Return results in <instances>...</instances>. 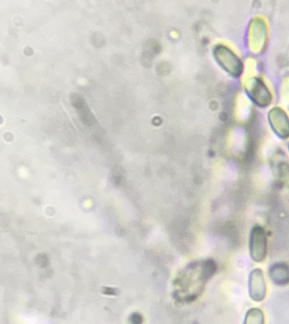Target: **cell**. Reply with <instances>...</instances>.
Masks as SVG:
<instances>
[{
  "instance_id": "obj_3",
  "label": "cell",
  "mask_w": 289,
  "mask_h": 324,
  "mask_svg": "<svg viewBox=\"0 0 289 324\" xmlns=\"http://www.w3.org/2000/svg\"><path fill=\"white\" fill-rule=\"evenodd\" d=\"M244 324H264V316L261 310L252 308L248 312Z\"/></svg>"
},
{
  "instance_id": "obj_1",
  "label": "cell",
  "mask_w": 289,
  "mask_h": 324,
  "mask_svg": "<svg viewBox=\"0 0 289 324\" xmlns=\"http://www.w3.org/2000/svg\"><path fill=\"white\" fill-rule=\"evenodd\" d=\"M249 290L250 296L255 301L260 302L265 298L266 285L261 270L253 271L250 276Z\"/></svg>"
},
{
  "instance_id": "obj_2",
  "label": "cell",
  "mask_w": 289,
  "mask_h": 324,
  "mask_svg": "<svg viewBox=\"0 0 289 324\" xmlns=\"http://www.w3.org/2000/svg\"><path fill=\"white\" fill-rule=\"evenodd\" d=\"M269 275L276 285L284 286L289 284V266L285 264L272 266L270 269Z\"/></svg>"
}]
</instances>
